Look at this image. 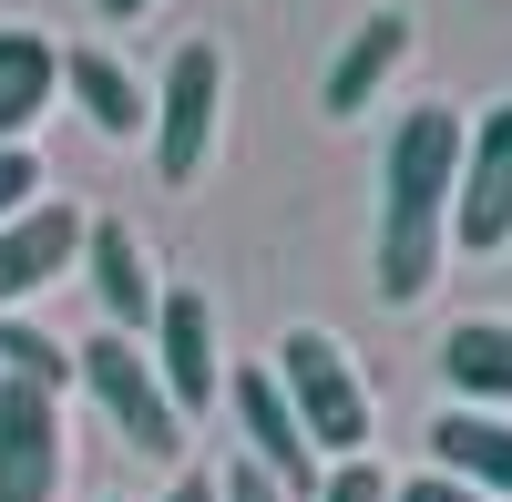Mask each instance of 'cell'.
Returning a JSON list of instances; mask_svg holds the SVG:
<instances>
[{
    "label": "cell",
    "mask_w": 512,
    "mask_h": 502,
    "mask_svg": "<svg viewBox=\"0 0 512 502\" xmlns=\"http://www.w3.org/2000/svg\"><path fill=\"white\" fill-rule=\"evenodd\" d=\"M164 502H216V472H175V492Z\"/></svg>",
    "instance_id": "obj_21"
},
{
    "label": "cell",
    "mask_w": 512,
    "mask_h": 502,
    "mask_svg": "<svg viewBox=\"0 0 512 502\" xmlns=\"http://www.w3.org/2000/svg\"><path fill=\"white\" fill-rule=\"evenodd\" d=\"M21 205H41V164H31V144H21V154H0V226H11Z\"/></svg>",
    "instance_id": "obj_18"
},
{
    "label": "cell",
    "mask_w": 512,
    "mask_h": 502,
    "mask_svg": "<svg viewBox=\"0 0 512 502\" xmlns=\"http://www.w3.org/2000/svg\"><path fill=\"white\" fill-rule=\"evenodd\" d=\"M62 93L82 103V123H93V134H144V123H154V93H144V82L134 72H123L113 52H93V41H82V52H62Z\"/></svg>",
    "instance_id": "obj_15"
},
{
    "label": "cell",
    "mask_w": 512,
    "mask_h": 502,
    "mask_svg": "<svg viewBox=\"0 0 512 502\" xmlns=\"http://www.w3.org/2000/svg\"><path fill=\"white\" fill-rule=\"evenodd\" d=\"M267 369H277V390H287V410H297V431H308L318 462H359V451H369V380H359L349 339L287 328Z\"/></svg>",
    "instance_id": "obj_2"
},
{
    "label": "cell",
    "mask_w": 512,
    "mask_h": 502,
    "mask_svg": "<svg viewBox=\"0 0 512 502\" xmlns=\"http://www.w3.org/2000/svg\"><path fill=\"white\" fill-rule=\"evenodd\" d=\"M441 380L461 390V410H512V318H451Z\"/></svg>",
    "instance_id": "obj_14"
},
{
    "label": "cell",
    "mask_w": 512,
    "mask_h": 502,
    "mask_svg": "<svg viewBox=\"0 0 512 502\" xmlns=\"http://www.w3.org/2000/svg\"><path fill=\"white\" fill-rule=\"evenodd\" d=\"M144 359H154L164 400H175L185 421H195V410L226 390V359H216V308H205L195 287H164V308H154V349H144Z\"/></svg>",
    "instance_id": "obj_7"
},
{
    "label": "cell",
    "mask_w": 512,
    "mask_h": 502,
    "mask_svg": "<svg viewBox=\"0 0 512 502\" xmlns=\"http://www.w3.org/2000/svg\"><path fill=\"white\" fill-rule=\"evenodd\" d=\"M62 103V52H52V31H31V21H0V154H21L31 144V123Z\"/></svg>",
    "instance_id": "obj_12"
},
{
    "label": "cell",
    "mask_w": 512,
    "mask_h": 502,
    "mask_svg": "<svg viewBox=\"0 0 512 502\" xmlns=\"http://www.w3.org/2000/svg\"><path fill=\"white\" fill-rule=\"evenodd\" d=\"M216 502H287V492H277L267 472H256V462H246V451H236V462L216 472Z\"/></svg>",
    "instance_id": "obj_19"
},
{
    "label": "cell",
    "mask_w": 512,
    "mask_h": 502,
    "mask_svg": "<svg viewBox=\"0 0 512 502\" xmlns=\"http://www.w3.org/2000/svg\"><path fill=\"white\" fill-rule=\"evenodd\" d=\"M226 400H236V431H246V462L267 472L277 492H318V482H328V462L308 451V431H297V410H287V390H277V369H267V359H246V369H226Z\"/></svg>",
    "instance_id": "obj_6"
},
{
    "label": "cell",
    "mask_w": 512,
    "mask_h": 502,
    "mask_svg": "<svg viewBox=\"0 0 512 502\" xmlns=\"http://www.w3.org/2000/svg\"><path fill=\"white\" fill-rule=\"evenodd\" d=\"M216 113H226V52H216V41H175V62H164V82H154V123H144L164 185H195L205 175Z\"/></svg>",
    "instance_id": "obj_4"
},
{
    "label": "cell",
    "mask_w": 512,
    "mask_h": 502,
    "mask_svg": "<svg viewBox=\"0 0 512 502\" xmlns=\"http://www.w3.org/2000/svg\"><path fill=\"white\" fill-rule=\"evenodd\" d=\"M62 492V400L31 380H0V502Z\"/></svg>",
    "instance_id": "obj_8"
},
{
    "label": "cell",
    "mask_w": 512,
    "mask_h": 502,
    "mask_svg": "<svg viewBox=\"0 0 512 502\" xmlns=\"http://www.w3.org/2000/svg\"><path fill=\"white\" fill-rule=\"evenodd\" d=\"M308 502H390V472H379L369 451H359V462H328V482H318Z\"/></svg>",
    "instance_id": "obj_17"
},
{
    "label": "cell",
    "mask_w": 512,
    "mask_h": 502,
    "mask_svg": "<svg viewBox=\"0 0 512 502\" xmlns=\"http://www.w3.org/2000/svg\"><path fill=\"white\" fill-rule=\"evenodd\" d=\"M451 236L472 257L512 246V103H482L461 123V185H451Z\"/></svg>",
    "instance_id": "obj_5"
},
{
    "label": "cell",
    "mask_w": 512,
    "mask_h": 502,
    "mask_svg": "<svg viewBox=\"0 0 512 502\" xmlns=\"http://www.w3.org/2000/svg\"><path fill=\"white\" fill-rule=\"evenodd\" d=\"M93 11H103V21H144L154 0H93Z\"/></svg>",
    "instance_id": "obj_22"
},
{
    "label": "cell",
    "mask_w": 512,
    "mask_h": 502,
    "mask_svg": "<svg viewBox=\"0 0 512 502\" xmlns=\"http://www.w3.org/2000/svg\"><path fill=\"white\" fill-rule=\"evenodd\" d=\"M410 41H420V21H410V11H369L349 41H338V62H328V82H318V103H328L338 123H359L379 93H390V72L410 62Z\"/></svg>",
    "instance_id": "obj_11"
},
{
    "label": "cell",
    "mask_w": 512,
    "mask_h": 502,
    "mask_svg": "<svg viewBox=\"0 0 512 502\" xmlns=\"http://www.w3.org/2000/svg\"><path fill=\"white\" fill-rule=\"evenodd\" d=\"M72 380L93 390V410L113 421V441H123V451H144V462H185V410L164 400L154 359H144L134 339H113V328H93V339L72 349Z\"/></svg>",
    "instance_id": "obj_3"
},
{
    "label": "cell",
    "mask_w": 512,
    "mask_h": 502,
    "mask_svg": "<svg viewBox=\"0 0 512 502\" xmlns=\"http://www.w3.org/2000/svg\"><path fill=\"white\" fill-rule=\"evenodd\" d=\"M0 380H31V390H52L72 380V349L52 339V328H31V318H0Z\"/></svg>",
    "instance_id": "obj_16"
},
{
    "label": "cell",
    "mask_w": 512,
    "mask_h": 502,
    "mask_svg": "<svg viewBox=\"0 0 512 502\" xmlns=\"http://www.w3.org/2000/svg\"><path fill=\"white\" fill-rule=\"evenodd\" d=\"M451 185H461V113L451 103H410L379 144V308H420L441 287V257H451Z\"/></svg>",
    "instance_id": "obj_1"
},
{
    "label": "cell",
    "mask_w": 512,
    "mask_h": 502,
    "mask_svg": "<svg viewBox=\"0 0 512 502\" xmlns=\"http://www.w3.org/2000/svg\"><path fill=\"white\" fill-rule=\"evenodd\" d=\"M431 462L461 492L512 502V410H441V421H431Z\"/></svg>",
    "instance_id": "obj_13"
},
{
    "label": "cell",
    "mask_w": 512,
    "mask_h": 502,
    "mask_svg": "<svg viewBox=\"0 0 512 502\" xmlns=\"http://www.w3.org/2000/svg\"><path fill=\"white\" fill-rule=\"evenodd\" d=\"M72 267H82V216H72V205H52V195L21 205V216L0 226V318H21L41 287L72 277Z\"/></svg>",
    "instance_id": "obj_9"
},
{
    "label": "cell",
    "mask_w": 512,
    "mask_h": 502,
    "mask_svg": "<svg viewBox=\"0 0 512 502\" xmlns=\"http://www.w3.org/2000/svg\"><path fill=\"white\" fill-rule=\"evenodd\" d=\"M82 267H93V298H103V328H113V339L154 328L164 277H154V246L123 226V216H93V226H82Z\"/></svg>",
    "instance_id": "obj_10"
},
{
    "label": "cell",
    "mask_w": 512,
    "mask_h": 502,
    "mask_svg": "<svg viewBox=\"0 0 512 502\" xmlns=\"http://www.w3.org/2000/svg\"><path fill=\"white\" fill-rule=\"evenodd\" d=\"M390 502H482V492H461V482H441V472H410V482H390Z\"/></svg>",
    "instance_id": "obj_20"
}]
</instances>
